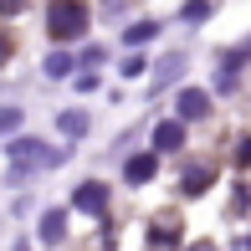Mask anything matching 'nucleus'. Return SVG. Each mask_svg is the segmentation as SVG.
<instances>
[{"label": "nucleus", "mask_w": 251, "mask_h": 251, "mask_svg": "<svg viewBox=\"0 0 251 251\" xmlns=\"http://www.w3.org/2000/svg\"><path fill=\"white\" fill-rule=\"evenodd\" d=\"M5 159H10V175H36V169H51V164H62V149H47L41 139H16L5 149Z\"/></svg>", "instance_id": "nucleus-1"}, {"label": "nucleus", "mask_w": 251, "mask_h": 251, "mask_svg": "<svg viewBox=\"0 0 251 251\" xmlns=\"http://www.w3.org/2000/svg\"><path fill=\"white\" fill-rule=\"evenodd\" d=\"M47 31H51L56 41H72L77 31H87V5H72V0L47 5Z\"/></svg>", "instance_id": "nucleus-2"}, {"label": "nucleus", "mask_w": 251, "mask_h": 251, "mask_svg": "<svg viewBox=\"0 0 251 251\" xmlns=\"http://www.w3.org/2000/svg\"><path fill=\"white\" fill-rule=\"evenodd\" d=\"M72 205H77V210H87V215H102V210H108V190H102L98 179H87V185L72 190Z\"/></svg>", "instance_id": "nucleus-3"}, {"label": "nucleus", "mask_w": 251, "mask_h": 251, "mask_svg": "<svg viewBox=\"0 0 251 251\" xmlns=\"http://www.w3.org/2000/svg\"><path fill=\"white\" fill-rule=\"evenodd\" d=\"M179 113H185V118H205V113H210V98H205L200 87H185V93H179Z\"/></svg>", "instance_id": "nucleus-4"}, {"label": "nucleus", "mask_w": 251, "mask_h": 251, "mask_svg": "<svg viewBox=\"0 0 251 251\" xmlns=\"http://www.w3.org/2000/svg\"><path fill=\"white\" fill-rule=\"evenodd\" d=\"M179 144H185V128H179V123H159V128H154V149L159 154L179 149Z\"/></svg>", "instance_id": "nucleus-5"}, {"label": "nucleus", "mask_w": 251, "mask_h": 251, "mask_svg": "<svg viewBox=\"0 0 251 251\" xmlns=\"http://www.w3.org/2000/svg\"><path fill=\"white\" fill-rule=\"evenodd\" d=\"M149 241H154V246H179V221H175V215H159Z\"/></svg>", "instance_id": "nucleus-6"}, {"label": "nucleus", "mask_w": 251, "mask_h": 251, "mask_svg": "<svg viewBox=\"0 0 251 251\" xmlns=\"http://www.w3.org/2000/svg\"><path fill=\"white\" fill-rule=\"evenodd\" d=\"M128 179H133V185L154 179V154H139V159H128Z\"/></svg>", "instance_id": "nucleus-7"}, {"label": "nucleus", "mask_w": 251, "mask_h": 251, "mask_svg": "<svg viewBox=\"0 0 251 251\" xmlns=\"http://www.w3.org/2000/svg\"><path fill=\"white\" fill-rule=\"evenodd\" d=\"M205 185H210V169H205V164L185 169V195H205Z\"/></svg>", "instance_id": "nucleus-8"}, {"label": "nucleus", "mask_w": 251, "mask_h": 251, "mask_svg": "<svg viewBox=\"0 0 251 251\" xmlns=\"http://www.w3.org/2000/svg\"><path fill=\"white\" fill-rule=\"evenodd\" d=\"M41 236H47V241L67 236V215H62V210H47V215H41Z\"/></svg>", "instance_id": "nucleus-9"}, {"label": "nucleus", "mask_w": 251, "mask_h": 251, "mask_svg": "<svg viewBox=\"0 0 251 251\" xmlns=\"http://www.w3.org/2000/svg\"><path fill=\"white\" fill-rule=\"evenodd\" d=\"M159 36V21H139V26H128V47H144V41Z\"/></svg>", "instance_id": "nucleus-10"}, {"label": "nucleus", "mask_w": 251, "mask_h": 251, "mask_svg": "<svg viewBox=\"0 0 251 251\" xmlns=\"http://www.w3.org/2000/svg\"><path fill=\"white\" fill-rule=\"evenodd\" d=\"M62 133H67V139L87 133V113H62Z\"/></svg>", "instance_id": "nucleus-11"}, {"label": "nucleus", "mask_w": 251, "mask_h": 251, "mask_svg": "<svg viewBox=\"0 0 251 251\" xmlns=\"http://www.w3.org/2000/svg\"><path fill=\"white\" fill-rule=\"evenodd\" d=\"M47 72H51V77H67V72H72V56H62V51L47 56Z\"/></svg>", "instance_id": "nucleus-12"}, {"label": "nucleus", "mask_w": 251, "mask_h": 251, "mask_svg": "<svg viewBox=\"0 0 251 251\" xmlns=\"http://www.w3.org/2000/svg\"><path fill=\"white\" fill-rule=\"evenodd\" d=\"M16 123H21V108H0V133L16 128Z\"/></svg>", "instance_id": "nucleus-13"}, {"label": "nucleus", "mask_w": 251, "mask_h": 251, "mask_svg": "<svg viewBox=\"0 0 251 251\" xmlns=\"http://www.w3.org/2000/svg\"><path fill=\"white\" fill-rule=\"evenodd\" d=\"M144 67H149L144 56H128V62H123V77H144Z\"/></svg>", "instance_id": "nucleus-14"}, {"label": "nucleus", "mask_w": 251, "mask_h": 251, "mask_svg": "<svg viewBox=\"0 0 251 251\" xmlns=\"http://www.w3.org/2000/svg\"><path fill=\"white\" fill-rule=\"evenodd\" d=\"M5 62H10V36L0 31V67H5Z\"/></svg>", "instance_id": "nucleus-15"}, {"label": "nucleus", "mask_w": 251, "mask_h": 251, "mask_svg": "<svg viewBox=\"0 0 251 251\" xmlns=\"http://www.w3.org/2000/svg\"><path fill=\"white\" fill-rule=\"evenodd\" d=\"M190 251H215V246H210V241H195V246H190Z\"/></svg>", "instance_id": "nucleus-16"}]
</instances>
